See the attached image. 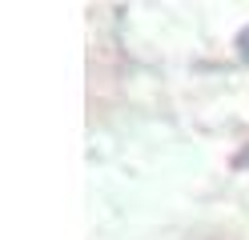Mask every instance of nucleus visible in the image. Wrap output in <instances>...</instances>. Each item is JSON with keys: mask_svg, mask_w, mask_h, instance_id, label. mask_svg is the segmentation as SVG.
I'll return each mask as SVG.
<instances>
[{"mask_svg": "<svg viewBox=\"0 0 249 240\" xmlns=\"http://www.w3.org/2000/svg\"><path fill=\"white\" fill-rule=\"evenodd\" d=\"M237 48H241V60L249 64V28H241V36H237Z\"/></svg>", "mask_w": 249, "mask_h": 240, "instance_id": "obj_1", "label": "nucleus"}]
</instances>
